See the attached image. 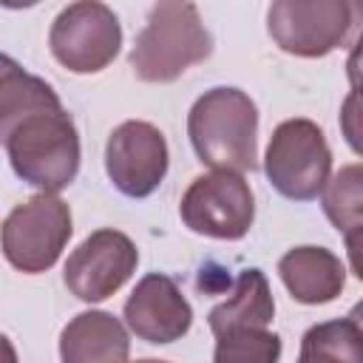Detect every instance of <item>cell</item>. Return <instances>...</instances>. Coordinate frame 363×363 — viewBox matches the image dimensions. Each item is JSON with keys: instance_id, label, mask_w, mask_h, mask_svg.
<instances>
[{"instance_id": "7402d4cb", "label": "cell", "mask_w": 363, "mask_h": 363, "mask_svg": "<svg viewBox=\"0 0 363 363\" xmlns=\"http://www.w3.org/2000/svg\"><path fill=\"white\" fill-rule=\"evenodd\" d=\"M136 363H167V360H156V357H142V360H136Z\"/></svg>"}, {"instance_id": "ba28073f", "label": "cell", "mask_w": 363, "mask_h": 363, "mask_svg": "<svg viewBox=\"0 0 363 363\" xmlns=\"http://www.w3.org/2000/svg\"><path fill=\"white\" fill-rule=\"evenodd\" d=\"M179 213L182 221L199 235L238 241L252 227L255 201L241 173L213 170L190 182L182 196Z\"/></svg>"}, {"instance_id": "e0dca14e", "label": "cell", "mask_w": 363, "mask_h": 363, "mask_svg": "<svg viewBox=\"0 0 363 363\" xmlns=\"http://www.w3.org/2000/svg\"><path fill=\"white\" fill-rule=\"evenodd\" d=\"M281 337L269 329H230L216 335L213 363H278Z\"/></svg>"}, {"instance_id": "277c9868", "label": "cell", "mask_w": 363, "mask_h": 363, "mask_svg": "<svg viewBox=\"0 0 363 363\" xmlns=\"http://www.w3.org/2000/svg\"><path fill=\"white\" fill-rule=\"evenodd\" d=\"M272 43L295 57H326L363 34L360 0H278L267 11Z\"/></svg>"}, {"instance_id": "7a4b0ae2", "label": "cell", "mask_w": 363, "mask_h": 363, "mask_svg": "<svg viewBox=\"0 0 363 363\" xmlns=\"http://www.w3.org/2000/svg\"><path fill=\"white\" fill-rule=\"evenodd\" d=\"M187 136L201 164L247 173L258 167V108L241 88H210L187 113Z\"/></svg>"}, {"instance_id": "9a60e30c", "label": "cell", "mask_w": 363, "mask_h": 363, "mask_svg": "<svg viewBox=\"0 0 363 363\" xmlns=\"http://www.w3.org/2000/svg\"><path fill=\"white\" fill-rule=\"evenodd\" d=\"M298 363H363V329L352 318L315 323L301 337Z\"/></svg>"}, {"instance_id": "2e32d148", "label": "cell", "mask_w": 363, "mask_h": 363, "mask_svg": "<svg viewBox=\"0 0 363 363\" xmlns=\"http://www.w3.org/2000/svg\"><path fill=\"white\" fill-rule=\"evenodd\" d=\"M320 207L343 235L363 227V164H343L320 193Z\"/></svg>"}, {"instance_id": "6da1fadb", "label": "cell", "mask_w": 363, "mask_h": 363, "mask_svg": "<svg viewBox=\"0 0 363 363\" xmlns=\"http://www.w3.org/2000/svg\"><path fill=\"white\" fill-rule=\"evenodd\" d=\"M0 136L14 173L43 193L65 190L79 170V133L54 88L0 60Z\"/></svg>"}, {"instance_id": "7c38bea8", "label": "cell", "mask_w": 363, "mask_h": 363, "mask_svg": "<svg viewBox=\"0 0 363 363\" xmlns=\"http://www.w3.org/2000/svg\"><path fill=\"white\" fill-rule=\"evenodd\" d=\"M130 340L119 318L102 309L79 312L60 332L62 363H128Z\"/></svg>"}, {"instance_id": "8992f818", "label": "cell", "mask_w": 363, "mask_h": 363, "mask_svg": "<svg viewBox=\"0 0 363 363\" xmlns=\"http://www.w3.org/2000/svg\"><path fill=\"white\" fill-rule=\"evenodd\" d=\"M71 233V207L54 193H37L6 216L3 255L14 269L37 275L57 264Z\"/></svg>"}, {"instance_id": "d6986e66", "label": "cell", "mask_w": 363, "mask_h": 363, "mask_svg": "<svg viewBox=\"0 0 363 363\" xmlns=\"http://www.w3.org/2000/svg\"><path fill=\"white\" fill-rule=\"evenodd\" d=\"M343 241H346L349 267H352L354 278H357V281H363V227H357V230H349V233L343 235Z\"/></svg>"}, {"instance_id": "5bb4252c", "label": "cell", "mask_w": 363, "mask_h": 363, "mask_svg": "<svg viewBox=\"0 0 363 363\" xmlns=\"http://www.w3.org/2000/svg\"><path fill=\"white\" fill-rule=\"evenodd\" d=\"M272 318H275V301L267 275L250 267L238 272L230 298L210 309L207 323L213 335H224L230 329H267Z\"/></svg>"}, {"instance_id": "44dd1931", "label": "cell", "mask_w": 363, "mask_h": 363, "mask_svg": "<svg viewBox=\"0 0 363 363\" xmlns=\"http://www.w3.org/2000/svg\"><path fill=\"white\" fill-rule=\"evenodd\" d=\"M349 318H352V320H354V323H357V326L363 329V301H357V303L352 306V312H349Z\"/></svg>"}, {"instance_id": "5b68a950", "label": "cell", "mask_w": 363, "mask_h": 363, "mask_svg": "<svg viewBox=\"0 0 363 363\" xmlns=\"http://www.w3.org/2000/svg\"><path fill=\"white\" fill-rule=\"evenodd\" d=\"M264 173L269 184L292 201L318 199L332 179V150L323 130L312 119L281 122L269 136Z\"/></svg>"}, {"instance_id": "4fadbf2b", "label": "cell", "mask_w": 363, "mask_h": 363, "mask_svg": "<svg viewBox=\"0 0 363 363\" xmlns=\"http://www.w3.org/2000/svg\"><path fill=\"white\" fill-rule=\"evenodd\" d=\"M278 275L298 303H329L343 292L346 267L326 247H295L281 255Z\"/></svg>"}, {"instance_id": "ffe728a7", "label": "cell", "mask_w": 363, "mask_h": 363, "mask_svg": "<svg viewBox=\"0 0 363 363\" xmlns=\"http://www.w3.org/2000/svg\"><path fill=\"white\" fill-rule=\"evenodd\" d=\"M346 77L352 82V91H363V34L354 40L349 60H346Z\"/></svg>"}, {"instance_id": "30bf717a", "label": "cell", "mask_w": 363, "mask_h": 363, "mask_svg": "<svg viewBox=\"0 0 363 363\" xmlns=\"http://www.w3.org/2000/svg\"><path fill=\"white\" fill-rule=\"evenodd\" d=\"M105 170L122 196H150L167 176V142L162 130L145 119H128L113 128L105 145Z\"/></svg>"}, {"instance_id": "52a82bcc", "label": "cell", "mask_w": 363, "mask_h": 363, "mask_svg": "<svg viewBox=\"0 0 363 363\" xmlns=\"http://www.w3.org/2000/svg\"><path fill=\"white\" fill-rule=\"evenodd\" d=\"M54 60L71 74H96L113 62L122 45V28L111 6L82 0L65 6L48 31Z\"/></svg>"}, {"instance_id": "9c48e42d", "label": "cell", "mask_w": 363, "mask_h": 363, "mask_svg": "<svg viewBox=\"0 0 363 363\" xmlns=\"http://www.w3.org/2000/svg\"><path fill=\"white\" fill-rule=\"evenodd\" d=\"M139 250L119 230L91 233L65 261L62 281L68 292L85 303L111 298L136 272Z\"/></svg>"}, {"instance_id": "3957f363", "label": "cell", "mask_w": 363, "mask_h": 363, "mask_svg": "<svg viewBox=\"0 0 363 363\" xmlns=\"http://www.w3.org/2000/svg\"><path fill=\"white\" fill-rule=\"evenodd\" d=\"M213 54L196 3H156L130 48V68L142 82H173Z\"/></svg>"}, {"instance_id": "8fae6325", "label": "cell", "mask_w": 363, "mask_h": 363, "mask_svg": "<svg viewBox=\"0 0 363 363\" xmlns=\"http://www.w3.org/2000/svg\"><path fill=\"white\" fill-rule=\"evenodd\" d=\"M128 329L147 343H173L190 332L193 309L176 281L162 272L145 275L125 301Z\"/></svg>"}, {"instance_id": "ac0fdd59", "label": "cell", "mask_w": 363, "mask_h": 363, "mask_svg": "<svg viewBox=\"0 0 363 363\" xmlns=\"http://www.w3.org/2000/svg\"><path fill=\"white\" fill-rule=\"evenodd\" d=\"M340 133L346 145L363 156V91H349L340 105Z\"/></svg>"}]
</instances>
